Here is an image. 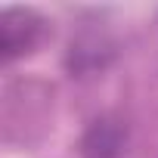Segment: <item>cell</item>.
Segmentation results:
<instances>
[{
  "label": "cell",
  "mask_w": 158,
  "mask_h": 158,
  "mask_svg": "<svg viewBox=\"0 0 158 158\" xmlns=\"http://www.w3.org/2000/svg\"><path fill=\"white\" fill-rule=\"evenodd\" d=\"M124 124L115 118H99L90 124V130L81 139V155L84 158H121L124 152Z\"/></svg>",
  "instance_id": "obj_1"
},
{
  "label": "cell",
  "mask_w": 158,
  "mask_h": 158,
  "mask_svg": "<svg viewBox=\"0 0 158 158\" xmlns=\"http://www.w3.org/2000/svg\"><path fill=\"white\" fill-rule=\"evenodd\" d=\"M0 31H3V53L13 59L34 47V40L40 34V19L31 10H6Z\"/></svg>",
  "instance_id": "obj_2"
}]
</instances>
